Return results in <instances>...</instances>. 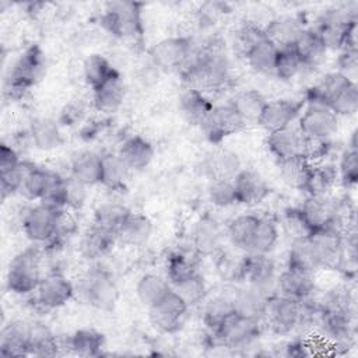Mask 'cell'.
I'll return each instance as SVG.
<instances>
[{"label":"cell","instance_id":"1","mask_svg":"<svg viewBox=\"0 0 358 358\" xmlns=\"http://www.w3.org/2000/svg\"><path fill=\"white\" fill-rule=\"evenodd\" d=\"M38 246L32 245L11 259L6 273V285L10 292L28 295L36 291L43 277L41 274L42 252Z\"/></svg>","mask_w":358,"mask_h":358},{"label":"cell","instance_id":"2","mask_svg":"<svg viewBox=\"0 0 358 358\" xmlns=\"http://www.w3.org/2000/svg\"><path fill=\"white\" fill-rule=\"evenodd\" d=\"M64 213L66 210L38 201L24 213L21 229L34 245L46 246L59 238Z\"/></svg>","mask_w":358,"mask_h":358},{"label":"cell","instance_id":"3","mask_svg":"<svg viewBox=\"0 0 358 358\" xmlns=\"http://www.w3.org/2000/svg\"><path fill=\"white\" fill-rule=\"evenodd\" d=\"M45 70V55L38 45L28 46L10 69L6 81V94L20 98L42 77Z\"/></svg>","mask_w":358,"mask_h":358},{"label":"cell","instance_id":"4","mask_svg":"<svg viewBox=\"0 0 358 358\" xmlns=\"http://www.w3.org/2000/svg\"><path fill=\"white\" fill-rule=\"evenodd\" d=\"M141 6L133 1H113L101 15L102 27L120 39H136L143 34Z\"/></svg>","mask_w":358,"mask_h":358},{"label":"cell","instance_id":"5","mask_svg":"<svg viewBox=\"0 0 358 358\" xmlns=\"http://www.w3.org/2000/svg\"><path fill=\"white\" fill-rule=\"evenodd\" d=\"M345 234L338 227H324L309 235L319 268L338 270L345 257Z\"/></svg>","mask_w":358,"mask_h":358},{"label":"cell","instance_id":"6","mask_svg":"<svg viewBox=\"0 0 358 358\" xmlns=\"http://www.w3.org/2000/svg\"><path fill=\"white\" fill-rule=\"evenodd\" d=\"M78 289L88 305L101 310H112L117 302V287L112 275L101 267L90 268L81 277Z\"/></svg>","mask_w":358,"mask_h":358},{"label":"cell","instance_id":"7","mask_svg":"<svg viewBox=\"0 0 358 358\" xmlns=\"http://www.w3.org/2000/svg\"><path fill=\"white\" fill-rule=\"evenodd\" d=\"M264 319L273 333L278 336L289 334L302 326L303 303L275 292L267 299Z\"/></svg>","mask_w":358,"mask_h":358},{"label":"cell","instance_id":"8","mask_svg":"<svg viewBox=\"0 0 358 358\" xmlns=\"http://www.w3.org/2000/svg\"><path fill=\"white\" fill-rule=\"evenodd\" d=\"M277 267L268 255L245 253L242 256V281L267 298L277 292Z\"/></svg>","mask_w":358,"mask_h":358},{"label":"cell","instance_id":"9","mask_svg":"<svg viewBox=\"0 0 358 358\" xmlns=\"http://www.w3.org/2000/svg\"><path fill=\"white\" fill-rule=\"evenodd\" d=\"M211 336L221 347L246 348L259 338L260 322L234 313Z\"/></svg>","mask_w":358,"mask_h":358},{"label":"cell","instance_id":"10","mask_svg":"<svg viewBox=\"0 0 358 358\" xmlns=\"http://www.w3.org/2000/svg\"><path fill=\"white\" fill-rule=\"evenodd\" d=\"M193 55V42L189 36H168L157 42L150 52L152 63L162 70L182 69Z\"/></svg>","mask_w":358,"mask_h":358},{"label":"cell","instance_id":"11","mask_svg":"<svg viewBox=\"0 0 358 358\" xmlns=\"http://www.w3.org/2000/svg\"><path fill=\"white\" fill-rule=\"evenodd\" d=\"M296 122L299 131L308 137L330 140L338 130V116L319 103H306Z\"/></svg>","mask_w":358,"mask_h":358},{"label":"cell","instance_id":"12","mask_svg":"<svg viewBox=\"0 0 358 358\" xmlns=\"http://www.w3.org/2000/svg\"><path fill=\"white\" fill-rule=\"evenodd\" d=\"M35 302L46 310L64 306L74 296L73 282L60 271H52L42 277L36 291Z\"/></svg>","mask_w":358,"mask_h":358},{"label":"cell","instance_id":"13","mask_svg":"<svg viewBox=\"0 0 358 358\" xmlns=\"http://www.w3.org/2000/svg\"><path fill=\"white\" fill-rule=\"evenodd\" d=\"M190 306L171 289L161 301L150 306L151 323L164 333H173L180 329Z\"/></svg>","mask_w":358,"mask_h":358},{"label":"cell","instance_id":"14","mask_svg":"<svg viewBox=\"0 0 358 358\" xmlns=\"http://www.w3.org/2000/svg\"><path fill=\"white\" fill-rule=\"evenodd\" d=\"M245 126V119L232 103L214 106L206 122L201 124L207 137L214 143L221 141L227 136L239 133Z\"/></svg>","mask_w":358,"mask_h":358},{"label":"cell","instance_id":"15","mask_svg":"<svg viewBox=\"0 0 358 358\" xmlns=\"http://www.w3.org/2000/svg\"><path fill=\"white\" fill-rule=\"evenodd\" d=\"M302 108V102L292 99L267 101L257 119V124L267 133L289 127L294 124V122L298 120Z\"/></svg>","mask_w":358,"mask_h":358},{"label":"cell","instance_id":"16","mask_svg":"<svg viewBox=\"0 0 358 358\" xmlns=\"http://www.w3.org/2000/svg\"><path fill=\"white\" fill-rule=\"evenodd\" d=\"M224 231L211 214H203L192 229V245L199 256H214L221 250Z\"/></svg>","mask_w":358,"mask_h":358},{"label":"cell","instance_id":"17","mask_svg":"<svg viewBox=\"0 0 358 358\" xmlns=\"http://www.w3.org/2000/svg\"><path fill=\"white\" fill-rule=\"evenodd\" d=\"M232 182L238 204L257 206L270 193V187L263 176L252 169H241Z\"/></svg>","mask_w":358,"mask_h":358},{"label":"cell","instance_id":"18","mask_svg":"<svg viewBox=\"0 0 358 358\" xmlns=\"http://www.w3.org/2000/svg\"><path fill=\"white\" fill-rule=\"evenodd\" d=\"M277 292L296 301H306L313 296V273L287 267L277 275Z\"/></svg>","mask_w":358,"mask_h":358},{"label":"cell","instance_id":"19","mask_svg":"<svg viewBox=\"0 0 358 358\" xmlns=\"http://www.w3.org/2000/svg\"><path fill=\"white\" fill-rule=\"evenodd\" d=\"M0 355L21 358L29 355V324L22 320H10L0 333Z\"/></svg>","mask_w":358,"mask_h":358},{"label":"cell","instance_id":"20","mask_svg":"<svg viewBox=\"0 0 358 358\" xmlns=\"http://www.w3.org/2000/svg\"><path fill=\"white\" fill-rule=\"evenodd\" d=\"M303 69L319 66L327 52V46L315 28H303L291 48Z\"/></svg>","mask_w":358,"mask_h":358},{"label":"cell","instance_id":"21","mask_svg":"<svg viewBox=\"0 0 358 358\" xmlns=\"http://www.w3.org/2000/svg\"><path fill=\"white\" fill-rule=\"evenodd\" d=\"M124 83L117 71H115L102 85L92 91V103L102 113L116 112L124 99Z\"/></svg>","mask_w":358,"mask_h":358},{"label":"cell","instance_id":"22","mask_svg":"<svg viewBox=\"0 0 358 358\" xmlns=\"http://www.w3.org/2000/svg\"><path fill=\"white\" fill-rule=\"evenodd\" d=\"M303 134L298 127L289 126L281 130L268 133L267 136V148L274 155L277 161L287 159L291 157H301Z\"/></svg>","mask_w":358,"mask_h":358},{"label":"cell","instance_id":"23","mask_svg":"<svg viewBox=\"0 0 358 358\" xmlns=\"http://www.w3.org/2000/svg\"><path fill=\"white\" fill-rule=\"evenodd\" d=\"M117 155L130 168V171H140L151 164L155 150L147 138L141 136H130L119 147Z\"/></svg>","mask_w":358,"mask_h":358},{"label":"cell","instance_id":"24","mask_svg":"<svg viewBox=\"0 0 358 358\" xmlns=\"http://www.w3.org/2000/svg\"><path fill=\"white\" fill-rule=\"evenodd\" d=\"M152 234L151 220L141 214L130 211L120 228L117 229V242H122L127 246H144Z\"/></svg>","mask_w":358,"mask_h":358},{"label":"cell","instance_id":"25","mask_svg":"<svg viewBox=\"0 0 358 358\" xmlns=\"http://www.w3.org/2000/svg\"><path fill=\"white\" fill-rule=\"evenodd\" d=\"M267 299L266 295L246 284L232 294L234 312L239 316L262 322L264 319Z\"/></svg>","mask_w":358,"mask_h":358},{"label":"cell","instance_id":"26","mask_svg":"<svg viewBox=\"0 0 358 358\" xmlns=\"http://www.w3.org/2000/svg\"><path fill=\"white\" fill-rule=\"evenodd\" d=\"M102 155L94 151H81L70 164V176L85 186L101 183L102 179Z\"/></svg>","mask_w":358,"mask_h":358},{"label":"cell","instance_id":"27","mask_svg":"<svg viewBox=\"0 0 358 358\" xmlns=\"http://www.w3.org/2000/svg\"><path fill=\"white\" fill-rule=\"evenodd\" d=\"M117 242L115 232L105 229L94 224L83 236L80 250L81 255L88 260H96L109 253L113 245Z\"/></svg>","mask_w":358,"mask_h":358},{"label":"cell","instance_id":"28","mask_svg":"<svg viewBox=\"0 0 358 358\" xmlns=\"http://www.w3.org/2000/svg\"><path fill=\"white\" fill-rule=\"evenodd\" d=\"M179 108L190 123L201 126L211 113L214 105L203 91L186 87L180 94Z\"/></svg>","mask_w":358,"mask_h":358},{"label":"cell","instance_id":"29","mask_svg":"<svg viewBox=\"0 0 358 358\" xmlns=\"http://www.w3.org/2000/svg\"><path fill=\"white\" fill-rule=\"evenodd\" d=\"M303 27L301 22L294 17H278L271 20L264 28V36L274 43L278 49H288L292 48L294 42L296 41L298 35Z\"/></svg>","mask_w":358,"mask_h":358},{"label":"cell","instance_id":"30","mask_svg":"<svg viewBox=\"0 0 358 358\" xmlns=\"http://www.w3.org/2000/svg\"><path fill=\"white\" fill-rule=\"evenodd\" d=\"M278 50L280 49L263 35L245 52V59L253 71L268 76L274 73Z\"/></svg>","mask_w":358,"mask_h":358},{"label":"cell","instance_id":"31","mask_svg":"<svg viewBox=\"0 0 358 358\" xmlns=\"http://www.w3.org/2000/svg\"><path fill=\"white\" fill-rule=\"evenodd\" d=\"M29 136L32 144L41 151H50L60 147L63 138L59 124L50 117H38L31 123Z\"/></svg>","mask_w":358,"mask_h":358},{"label":"cell","instance_id":"32","mask_svg":"<svg viewBox=\"0 0 358 358\" xmlns=\"http://www.w3.org/2000/svg\"><path fill=\"white\" fill-rule=\"evenodd\" d=\"M257 222H259V215L256 214H241L232 218L225 232L229 243L236 250L246 253Z\"/></svg>","mask_w":358,"mask_h":358},{"label":"cell","instance_id":"33","mask_svg":"<svg viewBox=\"0 0 358 358\" xmlns=\"http://www.w3.org/2000/svg\"><path fill=\"white\" fill-rule=\"evenodd\" d=\"M67 347L80 357H99L105 347V336L95 329H78L69 337Z\"/></svg>","mask_w":358,"mask_h":358},{"label":"cell","instance_id":"34","mask_svg":"<svg viewBox=\"0 0 358 358\" xmlns=\"http://www.w3.org/2000/svg\"><path fill=\"white\" fill-rule=\"evenodd\" d=\"M172 289L171 282L166 277L147 273L140 277L136 285V295L138 301L147 308L155 305Z\"/></svg>","mask_w":358,"mask_h":358},{"label":"cell","instance_id":"35","mask_svg":"<svg viewBox=\"0 0 358 358\" xmlns=\"http://www.w3.org/2000/svg\"><path fill=\"white\" fill-rule=\"evenodd\" d=\"M337 179V166L323 162L312 164L303 192L308 196H327Z\"/></svg>","mask_w":358,"mask_h":358},{"label":"cell","instance_id":"36","mask_svg":"<svg viewBox=\"0 0 358 358\" xmlns=\"http://www.w3.org/2000/svg\"><path fill=\"white\" fill-rule=\"evenodd\" d=\"M59 348L56 336L46 324H29V355L41 358L56 357L59 354Z\"/></svg>","mask_w":358,"mask_h":358},{"label":"cell","instance_id":"37","mask_svg":"<svg viewBox=\"0 0 358 358\" xmlns=\"http://www.w3.org/2000/svg\"><path fill=\"white\" fill-rule=\"evenodd\" d=\"M56 172L32 165L27 172L20 193L31 201H42Z\"/></svg>","mask_w":358,"mask_h":358},{"label":"cell","instance_id":"38","mask_svg":"<svg viewBox=\"0 0 358 358\" xmlns=\"http://www.w3.org/2000/svg\"><path fill=\"white\" fill-rule=\"evenodd\" d=\"M278 227L275 221L268 217H259V222L246 253L270 255L278 242Z\"/></svg>","mask_w":358,"mask_h":358},{"label":"cell","instance_id":"39","mask_svg":"<svg viewBox=\"0 0 358 358\" xmlns=\"http://www.w3.org/2000/svg\"><path fill=\"white\" fill-rule=\"evenodd\" d=\"M287 267L308 271V273H315L319 268L309 236L292 239V243L287 256Z\"/></svg>","mask_w":358,"mask_h":358},{"label":"cell","instance_id":"40","mask_svg":"<svg viewBox=\"0 0 358 358\" xmlns=\"http://www.w3.org/2000/svg\"><path fill=\"white\" fill-rule=\"evenodd\" d=\"M204 166L211 179H234L241 171V159L229 150H220L206 161Z\"/></svg>","mask_w":358,"mask_h":358},{"label":"cell","instance_id":"41","mask_svg":"<svg viewBox=\"0 0 358 358\" xmlns=\"http://www.w3.org/2000/svg\"><path fill=\"white\" fill-rule=\"evenodd\" d=\"M102 179L101 185L110 190H123L126 187L130 168L117 154L102 155Z\"/></svg>","mask_w":358,"mask_h":358},{"label":"cell","instance_id":"42","mask_svg":"<svg viewBox=\"0 0 358 358\" xmlns=\"http://www.w3.org/2000/svg\"><path fill=\"white\" fill-rule=\"evenodd\" d=\"M277 164L282 180L294 189L303 190L312 169V164L302 157H291L287 159L277 161Z\"/></svg>","mask_w":358,"mask_h":358},{"label":"cell","instance_id":"43","mask_svg":"<svg viewBox=\"0 0 358 358\" xmlns=\"http://www.w3.org/2000/svg\"><path fill=\"white\" fill-rule=\"evenodd\" d=\"M234 313L235 312L232 305V295H217L206 303L203 320L211 333L215 331Z\"/></svg>","mask_w":358,"mask_h":358},{"label":"cell","instance_id":"44","mask_svg":"<svg viewBox=\"0 0 358 358\" xmlns=\"http://www.w3.org/2000/svg\"><path fill=\"white\" fill-rule=\"evenodd\" d=\"M326 106L331 109L338 117L340 116H352L358 109V87L355 81L347 83L344 87L337 90L330 99L327 101Z\"/></svg>","mask_w":358,"mask_h":358},{"label":"cell","instance_id":"45","mask_svg":"<svg viewBox=\"0 0 358 358\" xmlns=\"http://www.w3.org/2000/svg\"><path fill=\"white\" fill-rule=\"evenodd\" d=\"M115 71L116 70L112 67L109 60L102 55H91L83 64L84 80L92 91L102 85Z\"/></svg>","mask_w":358,"mask_h":358},{"label":"cell","instance_id":"46","mask_svg":"<svg viewBox=\"0 0 358 358\" xmlns=\"http://www.w3.org/2000/svg\"><path fill=\"white\" fill-rule=\"evenodd\" d=\"M266 98L256 90H246L239 92L231 102L245 122H256L266 105Z\"/></svg>","mask_w":358,"mask_h":358},{"label":"cell","instance_id":"47","mask_svg":"<svg viewBox=\"0 0 358 358\" xmlns=\"http://www.w3.org/2000/svg\"><path fill=\"white\" fill-rule=\"evenodd\" d=\"M129 213L130 210L123 204H119L115 201L103 203L95 210L94 224L115 232L117 236V229L120 228V225L123 224Z\"/></svg>","mask_w":358,"mask_h":358},{"label":"cell","instance_id":"48","mask_svg":"<svg viewBox=\"0 0 358 358\" xmlns=\"http://www.w3.org/2000/svg\"><path fill=\"white\" fill-rule=\"evenodd\" d=\"M172 289L189 305H197L200 303L206 294H207V284L203 278V275L197 271L189 277H186L185 280H182L180 282L175 284L172 287Z\"/></svg>","mask_w":358,"mask_h":358},{"label":"cell","instance_id":"49","mask_svg":"<svg viewBox=\"0 0 358 358\" xmlns=\"http://www.w3.org/2000/svg\"><path fill=\"white\" fill-rule=\"evenodd\" d=\"M165 268H166V278L172 287L180 282L182 280H185L186 277L197 273L194 260L189 255L182 252L171 253L166 259Z\"/></svg>","mask_w":358,"mask_h":358},{"label":"cell","instance_id":"50","mask_svg":"<svg viewBox=\"0 0 358 358\" xmlns=\"http://www.w3.org/2000/svg\"><path fill=\"white\" fill-rule=\"evenodd\" d=\"M337 176L345 189H351L358 182V147L348 145L338 161Z\"/></svg>","mask_w":358,"mask_h":358},{"label":"cell","instance_id":"51","mask_svg":"<svg viewBox=\"0 0 358 358\" xmlns=\"http://www.w3.org/2000/svg\"><path fill=\"white\" fill-rule=\"evenodd\" d=\"M207 196L210 203L220 208L238 204L232 179H222V178L211 179L207 187Z\"/></svg>","mask_w":358,"mask_h":358},{"label":"cell","instance_id":"52","mask_svg":"<svg viewBox=\"0 0 358 358\" xmlns=\"http://www.w3.org/2000/svg\"><path fill=\"white\" fill-rule=\"evenodd\" d=\"M302 64L295 52L288 49H280L274 66V76L282 81H289L302 71Z\"/></svg>","mask_w":358,"mask_h":358},{"label":"cell","instance_id":"53","mask_svg":"<svg viewBox=\"0 0 358 358\" xmlns=\"http://www.w3.org/2000/svg\"><path fill=\"white\" fill-rule=\"evenodd\" d=\"M32 165L34 164H31L28 161H21L14 169L0 173V190H1L3 199H6L7 196H11L14 193H20L22 180Z\"/></svg>","mask_w":358,"mask_h":358},{"label":"cell","instance_id":"54","mask_svg":"<svg viewBox=\"0 0 358 358\" xmlns=\"http://www.w3.org/2000/svg\"><path fill=\"white\" fill-rule=\"evenodd\" d=\"M330 147H331L330 140L308 137L303 134L301 157L309 161L310 164H319V162H323V159L327 157Z\"/></svg>","mask_w":358,"mask_h":358},{"label":"cell","instance_id":"55","mask_svg":"<svg viewBox=\"0 0 358 358\" xmlns=\"http://www.w3.org/2000/svg\"><path fill=\"white\" fill-rule=\"evenodd\" d=\"M284 227L292 239L309 236L312 232L306 225L299 208H288L284 213Z\"/></svg>","mask_w":358,"mask_h":358},{"label":"cell","instance_id":"56","mask_svg":"<svg viewBox=\"0 0 358 358\" xmlns=\"http://www.w3.org/2000/svg\"><path fill=\"white\" fill-rule=\"evenodd\" d=\"M88 186L83 185L73 176L66 178V207L67 208H80L85 203Z\"/></svg>","mask_w":358,"mask_h":358},{"label":"cell","instance_id":"57","mask_svg":"<svg viewBox=\"0 0 358 358\" xmlns=\"http://www.w3.org/2000/svg\"><path fill=\"white\" fill-rule=\"evenodd\" d=\"M337 64H338L340 73L352 78L357 71V67H358V50L357 49H343L338 56Z\"/></svg>","mask_w":358,"mask_h":358},{"label":"cell","instance_id":"58","mask_svg":"<svg viewBox=\"0 0 358 358\" xmlns=\"http://www.w3.org/2000/svg\"><path fill=\"white\" fill-rule=\"evenodd\" d=\"M21 162L18 152L14 150V147L1 143L0 144V173L14 169Z\"/></svg>","mask_w":358,"mask_h":358}]
</instances>
